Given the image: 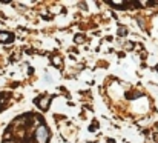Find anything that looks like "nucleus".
I'll list each match as a JSON object with an SVG mask.
<instances>
[{
  "label": "nucleus",
  "instance_id": "f03ea898",
  "mask_svg": "<svg viewBox=\"0 0 158 143\" xmlns=\"http://www.w3.org/2000/svg\"><path fill=\"white\" fill-rule=\"evenodd\" d=\"M51 100H52V97H49V96H42V97H38V99L35 100V103L38 105L40 109L46 111V109L49 108V103H51Z\"/></svg>",
  "mask_w": 158,
  "mask_h": 143
},
{
  "label": "nucleus",
  "instance_id": "39448f33",
  "mask_svg": "<svg viewBox=\"0 0 158 143\" xmlns=\"http://www.w3.org/2000/svg\"><path fill=\"white\" fill-rule=\"evenodd\" d=\"M75 42H77V43H82V42H84V37H83L82 34H77V35H75Z\"/></svg>",
  "mask_w": 158,
  "mask_h": 143
},
{
  "label": "nucleus",
  "instance_id": "423d86ee",
  "mask_svg": "<svg viewBox=\"0 0 158 143\" xmlns=\"http://www.w3.org/2000/svg\"><path fill=\"white\" fill-rule=\"evenodd\" d=\"M118 34H121V35L126 34V28H120V29H118Z\"/></svg>",
  "mask_w": 158,
  "mask_h": 143
},
{
  "label": "nucleus",
  "instance_id": "7ed1b4c3",
  "mask_svg": "<svg viewBox=\"0 0 158 143\" xmlns=\"http://www.w3.org/2000/svg\"><path fill=\"white\" fill-rule=\"evenodd\" d=\"M14 40V34L6 33V31H0V42L2 43H11Z\"/></svg>",
  "mask_w": 158,
  "mask_h": 143
},
{
  "label": "nucleus",
  "instance_id": "1a4fd4ad",
  "mask_svg": "<svg viewBox=\"0 0 158 143\" xmlns=\"http://www.w3.org/2000/svg\"><path fill=\"white\" fill-rule=\"evenodd\" d=\"M157 71H158V65H157Z\"/></svg>",
  "mask_w": 158,
  "mask_h": 143
},
{
  "label": "nucleus",
  "instance_id": "0eeeda50",
  "mask_svg": "<svg viewBox=\"0 0 158 143\" xmlns=\"http://www.w3.org/2000/svg\"><path fill=\"white\" fill-rule=\"evenodd\" d=\"M3 143H16L14 140H6V142H3Z\"/></svg>",
  "mask_w": 158,
  "mask_h": 143
},
{
  "label": "nucleus",
  "instance_id": "6e6552de",
  "mask_svg": "<svg viewBox=\"0 0 158 143\" xmlns=\"http://www.w3.org/2000/svg\"><path fill=\"white\" fill-rule=\"evenodd\" d=\"M107 143H115V142H114V140H109V142H107Z\"/></svg>",
  "mask_w": 158,
  "mask_h": 143
},
{
  "label": "nucleus",
  "instance_id": "f257e3e1",
  "mask_svg": "<svg viewBox=\"0 0 158 143\" xmlns=\"http://www.w3.org/2000/svg\"><path fill=\"white\" fill-rule=\"evenodd\" d=\"M49 142V129L45 125H38L34 131V143H48Z\"/></svg>",
  "mask_w": 158,
  "mask_h": 143
},
{
  "label": "nucleus",
  "instance_id": "20e7f679",
  "mask_svg": "<svg viewBox=\"0 0 158 143\" xmlns=\"http://www.w3.org/2000/svg\"><path fill=\"white\" fill-rule=\"evenodd\" d=\"M52 63L55 65V66H58V68H61V62H60V59H58V57H54V59H52Z\"/></svg>",
  "mask_w": 158,
  "mask_h": 143
}]
</instances>
